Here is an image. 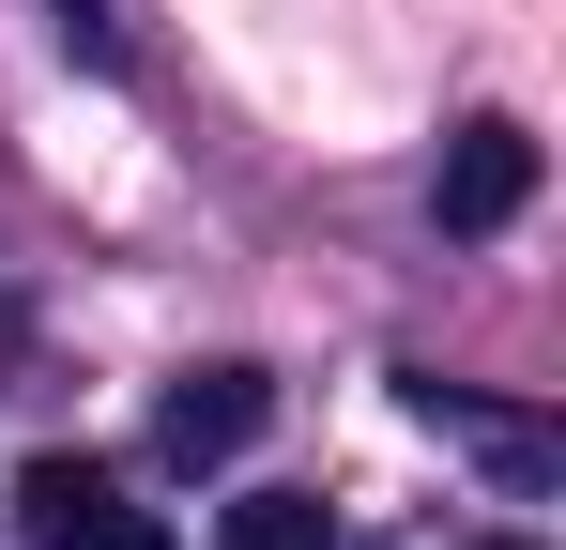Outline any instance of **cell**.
<instances>
[{
    "mask_svg": "<svg viewBox=\"0 0 566 550\" xmlns=\"http://www.w3.org/2000/svg\"><path fill=\"white\" fill-rule=\"evenodd\" d=\"M429 199H444V230H505V214L536 199V138H521L505 107H490V123H460V138H444V183H429Z\"/></svg>",
    "mask_w": 566,
    "mask_h": 550,
    "instance_id": "cell-3",
    "label": "cell"
},
{
    "mask_svg": "<svg viewBox=\"0 0 566 550\" xmlns=\"http://www.w3.org/2000/svg\"><path fill=\"white\" fill-rule=\"evenodd\" d=\"M15 520H31L46 550H185L154 505H123L93 458H31V474H15Z\"/></svg>",
    "mask_w": 566,
    "mask_h": 550,
    "instance_id": "cell-1",
    "label": "cell"
},
{
    "mask_svg": "<svg viewBox=\"0 0 566 550\" xmlns=\"http://www.w3.org/2000/svg\"><path fill=\"white\" fill-rule=\"evenodd\" d=\"M261 413H276V382H261V367H185V382L154 398V444L185 458V474H214V458L261 444Z\"/></svg>",
    "mask_w": 566,
    "mask_h": 550,
    "instance_id": "cell-2",
    "label": "cell"
},
{
    "mask_svg": "<svg viewBox=\"0 0 566 550\" xmlns=\"http://www.w3.org/2000/svg\"><path fill=\"white\" fill-rule=\"evenodd\" d=\"M214 550H337V520H322L306 489H261V505H230V520H214Z\"/></svg>",
    "mask_w": 566,
    "mask_h": 550,
    "instance_id": "cell-4",
    "label": "cell"
},
{
    "mask_svg": "<svg viewBox=\"0 0 566 550\" xmlns=\"http://www.w3.org/2000/svg\"><path fill=\"white\" fill-rule=\"evenodd\" d=\"M474 550H536V536H474Z\"/></svg>",
    "mask_w": 566,
    "mask_h": 550,
    "instance_id": "cell-5",
    "label": "cell"
}]
</instances>
